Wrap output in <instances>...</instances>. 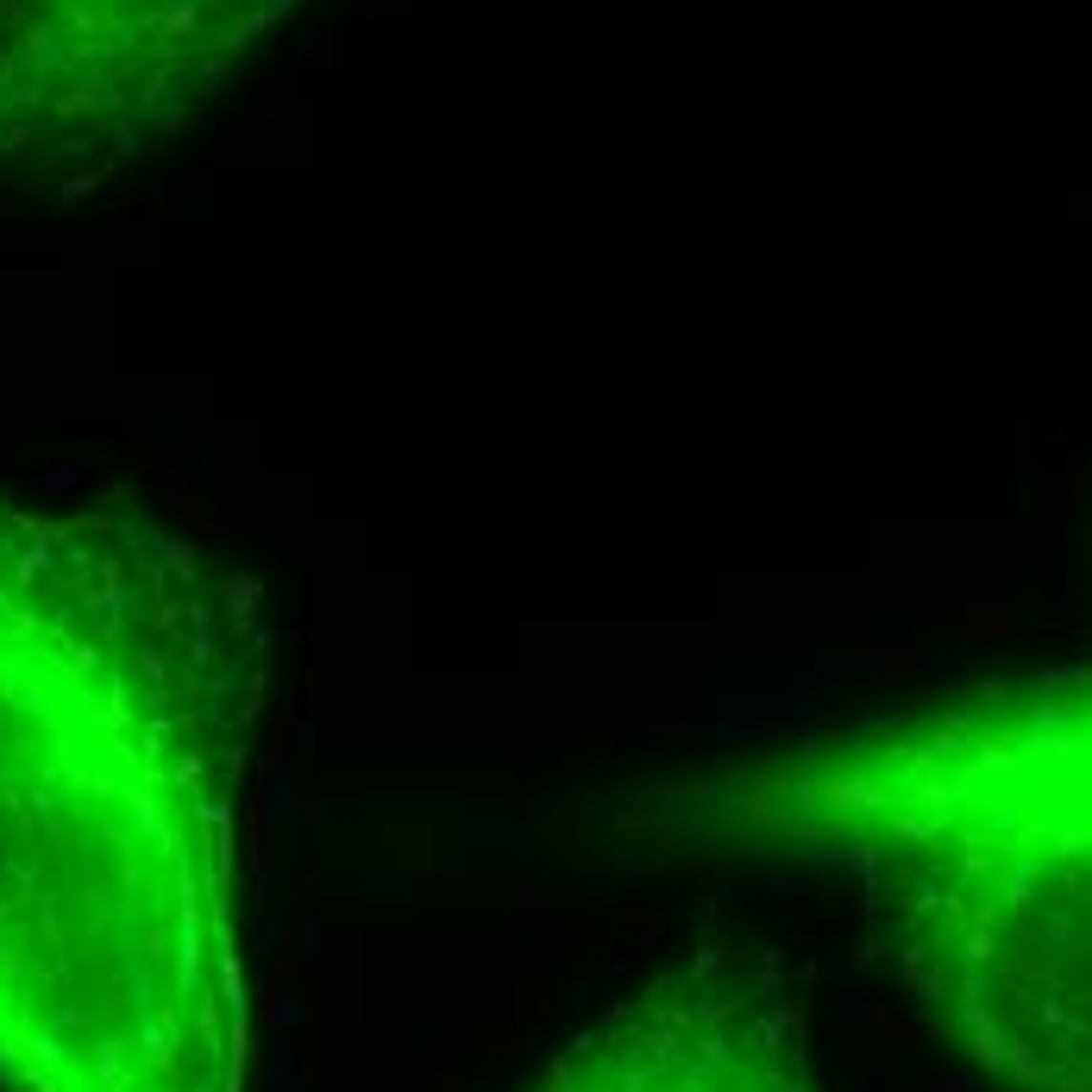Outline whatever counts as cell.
<instances>
[{"label":"cell","mask_w":1092,"mask_h":1092,"mask_svg":"<svg viewBox=\"0 0 1092 1092\" xmlns=\"http://www.w3.org/2000/svg\"><path fill=\"white\" fill-rule=\"evenodd\" d=\"M264 615L195 534L0 496V1092H245Z\"/></svg>","instance_id":"obj_1"},{"label":"cell","mask_w":1092,"mask_h":1092,"mask_svg":"<svg viewBox=\"0 0 1092 1092\" xmlns=\"http://www.w3.org/2000/svg\"><path fill=\"white\" fill-rule=\"evenodd\" d=\"M659 816L854 879L911 1004L986 1086L1092 1092V659L710 766Z\"/></svg>","instance_id":"obj_2"},{"label":"cell","mask_w":1092,"mask_h":1092,"mask_svg":"<svg viewBox=\"0 0 1092 1092\" xmlns=\"http://www.w3.org/2000/svg\"><path fill=\"white\" fill-rule=\"evenodd\" d=\"M527 1092H823L804 1018L729 948H690L584 1023Z\"/></svg>","instance_id":"obj_3"}]
</instances>
